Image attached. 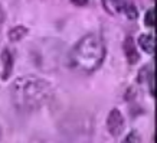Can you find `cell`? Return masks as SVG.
Returning <instances> with one entry per match:
<instances>
[{
    "label": "cell",
    "instance_id": "6da1fadb",
    "mask_svg": "<svg viewBox=\"0 0 157 143\" xmlns=\"http://www.w3.org/2000/svg\"><path fill=\"white\" fill-rule=\"evenodd\" d=\"M53 94L52 85L33 75L20 77L13 82L12 98L20 111H33L46 104Z\"/></svg>",
    "mask_w": 157,
    "mask_h": 143
},
{
    "label": "cell",
    "instance_id": "7a4b0ae2",
    "mask_svg": "<svg viewBox=\"0 0 157 143\" xmlns=\"http://www.w3.org/2000/svg\"><path fill=\"white\" fill-rule=\"evenodd\" d=\"M105 48L100 36L94 34L85 35L76 43L71 52L72 65L82 71L91 72L101 67L104 61Z\"/></svg>",
    "mask_w": 157,
    "mask_h": 143
},
{
    "label": "cell",
    "instance_id": "3957f363",
    "mask_svg": "<svg viewBox=\"0 0 157 143\" xmlns=\"http://www.w3.org/2000/svg\"><path fill=\"white\" fill-rule=\"evenodd\" d=\"M107 129H108L111 136H120L124 130V117L121 111L117 109H113L109 111L108 117H107Z\"/></svg>",
    "mask_w": 157,
    "mask_h": 143
},
{
    "label": "cell",
    "instance_id": "277c9868",
    "mask_svg": "<svg viewBox=\"0 0 157 143\" xmlns=\"http://www.w3.org/2000/svg\"><path fill=\"white\" fill-rule=\"evenodd\" d=\"M124 54H125V58L130 64H136V62L140 59V55H138V51H137V45L134 42V39L131 36H127L125 41H124Z\"/></svg>",
    "mask_w": 157,
    "mask_h": 143
},
{
    "label": "cell",
    "instance_id": "5b68a950",
    "mask_svg": "<svg viewBox=\"0 0 157 143\" xmlns=\"http://www.w3.org/2000/svg\"><path fill=\"white\" fill-rule=\"evenodd\" d=\"M125 2L124 0H102V6L109 14H118L125 9Z\"/></svg>",
    "mask_w": 157,
    "mask_h": 143
},
{
    "label": "cell",
    "instance_id": "8992f818",
    "mask_svg": "<svg viewBox=\"0 0 157 143\" xmlns=\"http://www.w3.org/2000/svg\"><path fill=\"white\" fill-rule=\"evenodd\" d=\"M138 43L143 48L144 52L153 55L154 54V46H156V41H154V35L153 34H144L138 38Z\"/></svg>",
    "mask_w": 157,
    "mask_h": 143
},
{
    "label": "cell",
    "instance_id": "52a82bcc",
    "mask_svg": "<svg viewBox=\"0 0 157 143\" xmlns=\"http://www.w3.org/2000/svg\"><path fill=\"white\" fill-rule=\"evenodd\" d=\"M2 61H3V75L2 78L3 80H7L9 75L12 74V67H13V59H12V55H10L9 51H3L2 54Z\"/></svg>",
    "mask_w": 157,
    "mask_h": 143
},
{
    "label": "cell",
    "instance_id": "ba28073f",
    "mask_svg": "<svg viewBox=\"0 0 157 143\" xmlns=\"http://www.w3.org/2000/svg\"><path fill=\"white\" fill-rule=\"evenodd\" d=\"M26 34H28V29L23 28V26H17V28L12 29L9 32V39L13 41V42H16V41H20Z\"/></svg>",
    "mask_w": 157,
    "mask_h": 143
},
{
    "label": "cell",
    "instance_id": "9c48e42d",
    "mask_svg": "<svg viewBox=\"0 0 157 143\" xmlns=\"http://www.w3.org/2000/svg\"><path fill=\"white\" fill-rule=\"evenodd\" d=\"M144 23H146V26H148V28H154V26H156V10H154V7L148 9V12L146 13Z\"/></svg>",
    "mask_w": 157,
    "mask_h": 143
},
{
    "label": "cell",
    "instance_id": "30bf717a",
    "mask_svg": "<svg viewBox=\"0 0 157 143\" xmlns=\"http://www.w3.org/2000/svg\"><path fill=\"white\" fill-rule=\"evenodd\" d=\"M123 143H141V139H140L138 132H136V130L130 132V133L127 134V137L123 140Z\"/></svg>",
    "mask_w": 157,
    "mask_h": 143
},
{
    "label": "cell",
    "instance_id": "8fae6325",
    "mask_svg": "<svg viewBox=\"0 0 157 143\" xmlns=\"http://www.w3.org/2000/svg\"><path fill=\"white\" fill-rule=\"evenodd\" d=\"M124 12H125V14H127L128 19H136V18L138 16V12H137V9H136V6L134 5H125Z\"/></svg>",
    "mask_w": 157,
    "mask_h": 143
},
{
    "label": "cell",
    "instance_id": "7c38bea8",
    "mask_svg": "<svg viewBox=\"0 0 157 143\" xmlns=\"http://www.w3.org/2000/svg\"><path fill=\"white\" fill-rule=\"evenodd\" d=\"M150 93H151V95L154 97V75H153V72H151V75H150Z\"/></svg>",
    "mask_w": 157,
    "mask_h": 143
},
{
    "label": "cell",
    "instance_id": "4fadbf2b",
    "mask_svg": "<svg viewBox=\"0 0 157 143\" xmlns=\"http://www.w3.org/2000/svg\"><path fill=\"white\" fill-rule=\"evenodd\" d=\"M71 2L76 6H85L88 3V0H71Z\"/></svg>",
    "mask_w": 157,
    "mask_h": 143
}]
</instances>
